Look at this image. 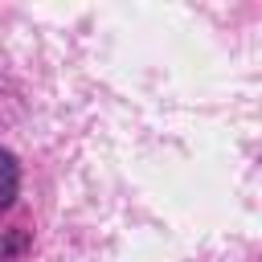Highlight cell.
<instances>
[{"label": "cell", "mask_w": 262, "mask_h": 262, "mask_svg": "<svg viewBox=\"0 0 262 262\" xmlns=\"http://www.w3.org/2000/svg\"><path fill=\"white\" fill-rule=\"evenodd\" d=\"M16 184H20L16 156L0 147V209H8V205H12V196H16Z\"/></svg>", "instance_id": "6da1fadb"}, {"label": "cell", "mask_w": 262, "mask_h": 262, "mask_svg": "<svg viewBox=\"0 0 262 262\" xmlns=\"http://www.w3.org/2000/svg\"><path fill=\"white\" fill-rule=\"evenodd\" d=\"M25 246H29V233H25V229H8V233L0 237V262L16 258V254H20Z\"/></svg>", "instance_id": "7a4b0ae2"}]
</instances>
